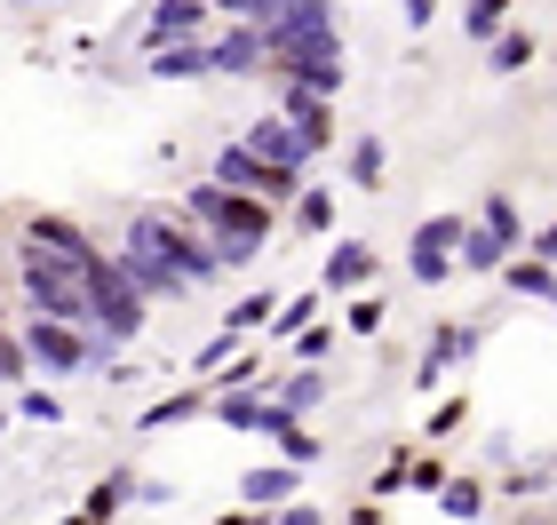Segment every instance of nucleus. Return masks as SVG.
Here are the masks:
<instances>
[{"label":"nucleus","instance_id":"obj_1","mask_svg":"<svg viewBox=\"0 0 557 525\" xmlns=\"http://www.w3.org/2000/svg\"><path fill=\"white\" fill-rule=\"evenodd\" d=\"M184 208H191V223L215 239V255L232 263V271H247L271 247V199H256V191H239V184H191L184 191Z\"/></svg>","mask_w":557,"mask_h":525},{"label":"nucleus","instance_id":"obj_2","mask_svg":"<svg viewBox=\"0 0 557 525\" xmlns=\"http://www.w3.org/2000/svg\"><path fill=\"white\" fill-rule=\"evenodd\" d=\"M16 279H24V303L48 311V318H72V327H96V295H88V271L57 255V247L24 239L16 247Z\"/></svg>","mask_w":557,"mask_h":525},{"label":"nucleus","instance_id":"obj_3","mask_svg":"<svg viewBox=\"0 0 557 525\" xmlns=\"http://www.w3.org/2000/svg\"><path fill=\"white\" fill-rule=\"evenodd\" d=\"M81 271H88V295H96V335L136 342V335H144V318H151V295L128 279V271H120V255H104V247H96Z\"/></svg>","mask_w":557,"mask_h":525},{"label":"nucleus","instance_id":"obj_4","mask_svg":"<svg viewBox=\"0 0 557 525\" xmlns=\"http://www.w3.org/2000/svg\"><path fill=\"white\" fill-rule=\"evenodd\" d=\"M128 239H151V247H168V255H175V271H184V279L191 287H208V279H223V271H232V263H223L215 255V239L208 232H175V223L168 215H128Z\"/></svg>","mask_w":557,"mask_h":525},{"label":"nucleus","instance_id":"obj_5","mask_svg":"<svg viewBox=\"0 0 557 525\" xmlns=\"http://www.w3.org/2000/svg\"><path fill=\"white\" fill-rule=\"evenodd\" d=\"M271 80H302V88H319V96H343V80H350V64H343V33H319V40L278 48V57H271Z\"/></svg>","mask_w":557,"mask_h":525},{"label":"nucleus","instance_id":"obj_6","mask_svg":"<svg viewBox=\"0 0 557 525\" xmlns=\"http://www.w3.org/2000/svg\"><path fill=\"white\" fill-rule=\"evenodd\" d=\"M215 184H239V191H256V199L278 208V199H295L302 175L295 167H271L263 152H247V143H223V152H215Z\"/></svg>","mask_w":557,"mask_h":525},{"label":"nucleus","instance_id":"obj_7","mask_svg":"<svg viewBox=\"0 0 557 525\" xmlns=\"http://www.w3.org/2000/svg\"><path fill=\"white\" fill-rule=\"evenodd\" d=\"M454 247H462V215H430V223H414V239H407V271H414L422 287L454 279Z\"/></svg>","mask_w":557,"mask_h":525},{"label":"nucleus","instance_id":"obj_8","mask_svg":"<svg viewBox=\"0 0 557 525\" xmlns=\"http://www.w3.org/2000/svg\"><path fill=\"white\" fill-rule=\"evenodd\" d=\"M256 72H271V40L256 16H239L232 33L215 40V80H256Z\"/></svg>","mask_w":557,"mask_h":525},{"label":"nucleus","instance_id":"obj_9","mask_svg":"<svg viewBox=\"0 0 557 525\" xmlns=\"http://www.w3.org/2000/svg\"><path fill=\"white\" fill-rule=\"evenodd\" d=\"M120 271L144 287V295H191V279L175 271L168 247H151V239H120Z\"/></svg>","mask_w":557,"mask_h":525},{"label":"nucleus","instance_id":"obj_10","mask_svg":"<svg viewBox=\"0 0 557 525\" xmlns=\"http://www.w3.org/2000/svg\"><path fill=\"white\" fill-rule=\"evenodd\" d=\"M239 143H247V152H263L271 167H295V175H302V160H311V136H302V128H295L287 112H271V120H256V128H247Z\"/></svg>","mask_w":557,"mask_h":525},{"label":"nucleus","instance_id":"obj_11","mask_svg":"<svg viewBox=\"0 0 557 525\" xmlns=\"http://www.w3.org/2000/svg\"><path fill=\"white\" fill-rule=\"evenodd\" d=\"M278 112L295 120L302 136H311V152H326V143H335V96H319V88H302V80H278Z\"/></svg>","mask_w":557,"mask_h":525},{"label":"nucleus","instance_id":"obj_12","mask_svg":"<svg viewBox=\"0 0 557 525\" xmlns=\"http://www.w3.org/2000/svg\"><path fill=\"white\" fill-rule=\"evenodd\" d=\"M199 24H208V0H151L144 57H151V48H175V40H199Z\"/></svg>","mask_w":557,"mask_h":525},{"label":"nucleus","instance_id":"obj_13","mask_svg":"<svg viewBox=\"0 0 557 525\" xmlns=\"http://www.w3.org/2000/svg\"><path fill=\"white\" fill-rule=\"evenodd\" d=\"M144 72H151V80H215V40H175V48H151Z\"/></svg>","mask_w":557,"mask_h":525},{"label":"nucleus","instance_id":"obj_14","mask_svg":"<svg viewBox=\"0 0 557 525\" xmlns=\"http://www.w3.org/2000/svg\"><path fill=\"white\" fill-rule=\"evenodd\" d=\"M462 359H478V327H438L422 350V366H414V390H438L446 366H462Z\"/></svg>","mask_w":557,"mask_h":525},{"label":"nucleus","instance_id":"obj_15","mask_svg":"<svg viewBox=\"0 0 557 525\" xmlns=\"http://www.w3.org/2000/svg\"><path fill=\"white\" fill-rule=\"evenodd\" d=\"M256 430H263V438H271V446H278V454H287L295 470H311V462H319V438L302 430V414H287V407H278V398L263 407V422H256Z\"/></svg>","mask_w":557,"mask_h":525},{"label":"nucleus","instance_id":"obj_16","mask_svg":"<svg viewBox=\"0 0 557 525\" xmlns=\"http://www.w3.org/2000/svg\"><path fill=\"white\" fill-rule=\"evenodd\" d=\"M510 255H518V247L502 239V232H486V223H462V247H454V271H478V279H486V271H502Z\"/></svg>","mask_w":557,"mask_h":525},{"label":"nucleus","instance_id":"obj_17","mask_svg":"<svg viewBox=\"0 0 557 525\" xmlns=\"http://www.w3.org/2000/svg\"><path fill=\"white\" fill-rule=\"evenodd\" d=\"M502 287L525 295V303H549V295H557V263L549 255H510V263H502Z\"/></svg>","mask_w":557,"mask_h":525},{"label":"nucleus","instance_id":"obj_18","mask_svg":"<svg viewBox=\"0 0 557 525\" xmlns=\"http://www.w3.org/2000/svg\"><path fill=\"white\" fill-rule=\"evenodd\" d=\"M24 239L57 247V255H72V263H88V255H96V239L81 232V223H64V215H24Z\"/></svg>","mask_w":557,"mask_h":525},{"label":"nucleus","instance_id":"obj_19","mask_svg":"<svg viewBox=\"0 0 557 525\" xmlns=\"http://www.w3.org/2000/svg\"><path fill=\"white\" fill-rule=\"evenodd\" d=\"M326 287H367L374 279V247H359V239H343V247H326V271H319Z\"/></svg>","mask_w":557,"mask_h":525},{"label":"nucleus","instance_id":"obj_20","mask_svg":"<svg viewBox=\"0 0 557 525\" xmlns=\"http://www.w3.org/2000/svg\"><path fill=\"white\" fill-rule=\"evenodd\" d=\"M239 493H247L256 510H278V502L295 493V462L278 454V470H247V478H239Z\"/></svg>","mask_w":557,"mask_h":525},{"label":"nucleus","instance_id":"obj_21","mask_svg":"<svg viewBox=\"0 0 557 525\" xmlns=\"http://www.w3.org/2000/svg\"><path fill=\"white\" fill-rule=\"evenodd\" d=\"M383 175H391L383 136H359V143H350V191H383Z\"/></svg>","mask_w":557,"mask_h":525},{"label":"nucleus","instance_id":"obj_22","mask_svg":"<svg viewBox=\"0 0 557 525\" xmlns=\"http://www.w3.org/2000/svg\"><path fill=\"white\" fill-rule=\"evenodd\" d=\"M326 398V374H319V359H302V374H287V383H278V407L287 414H311Z\"/></svg>","mask_w":557,"mask_h":525},{"label":"nucleus","instance_id":"obj_23","mask_svg":"<svg viewBox=\"0 0 557 525\" xmlns=\"http://www.w3.org/2000/svg\"><path fill=\"white\" fill-rule=\"evenodd\" d=\"M263 407H271V398H256L247 383H232V390L215 398V422H232V430H256V422H263Z\"/></svg>","mask_w":557,"mask_h":525},{"label":"nucleus","instance_id":"obj_24","mask_svg":"<svg viewBox=\"0 0 557 525\" xmlns=\"http://www.w3.org/2000/svg\"><path fill=\"white\" fill-rule=\"evenodd\" d=\"M510 24V0H462V40H494Z\"/></svg>","mask_w":557,"mask_h":525},{"label":"nucleus","instance_id":"obj_25","mask_svg":"<svg viewBox=\"0 0 557 525\" xmlns=\"http://www.w3.org/2000/svg\"><path fill=\"white\" fill-rule=\"evenodd\" d=\"M199 407H208L199 390H175V398H160V407H144V438H151V430H175V422H191Z\"/></svg>","mask_w":557,"mask_h":525},{"label":"nucleus","instance_id":"obj_26","mask_svg":"<svg viewBox=\"0 0 557 525\" xmlns=\"http://www.w3.org/2000/svg\"><path fill=\"white\" fill-rule=\"evenodd\" d=\"M478 223H486V232H502L510 247H525V223H518V199H510V191H486V208H478Z\"/></svg>","mask_w":557,"mask_h":525},{"label":"nucleus","instance_id":"obj_27","mask_svg":"<svg viewBox=\"0 0 557 525\" xmlns=\"http://www.w3.org/2000/svg\"><path fill=\"white\" fill-rule=\"evenodd\" d=\"M438 517H486V486H478V478L438 486Z\"/></svg>","mask_w":557,"mask_h":525},{"label":"nucleus","instance_id":"obj_28","mask_svg":"<svg viewBox=\"0 0 557 525\" xmlns=\"http://www.w3.org/2000/svg\"><path fill=\"white\" fill-rule=\"evenodd\" d=\"M486 48H494L486 72H525V64H534V33H494Z\"/></svg>","mask_w":557,"mask_h":525},{"label":"nucleus","instance_id":"obj_29","mask_svg":"<svg viewBox=\"0 0 557 525\" xmlns=\"http://www.w3.org/2000/svg\"><path fill=\"white\" fill-rule=\"evenodd\" d=\"M335 223V191H295V232H326Z\"/></svg>","mask_w":557,"mask_h":525},{"label":"nucleus","instance_id":"obj_30","mask_svg":"<svg viewBox=\"0 0 557 525\" xmlns=\"http://www.w3.org/2000/svg\"><path fill=\"white\" fill-rule=\"evenodd\" d=\"M311 311H319V295H287V303L271 311V335H302V327H311Z\"/></svg>","mask_w":557,"mask_h":525},{"label":"nucleus","instance_id":"obj_31","mask_svg":"<svg viewBox=\"0 0 557 525\" xmlns=\"http://www.w3.org/2000/svg\"><path fill=\"white\" fill-rule=\"evenodd\" d=\"M271 311H278V295H247V303H239L232 318H223V327H232V335H247V327H271Z\"/></svg>","mask_w":557,"mask_h":525},{"label":"nucleus","instance_id":"obj_32","mask_svg":"<svg viewBox=\"0 0 557 525\" xmlns=\"http://www.w3.org/2000/svg\"><path fill=\"white\" fill-rule=\"evenodd\" d=\"M120 502H128V478H104V486L81 502V517H120Z\"/></svg>","mask_w":557,"mask_h":525},{"label":"nucleus","instance_id":"obj_33","mask_svg":"<svg viewBox=\"0 0 557 525\" xmlns=\"http://www.w3.org/2000/svg\"><path fill=\"white\" fill-rule=\"evenodd\" d=\"M232 350H239V335L223 327V335H215V342H208V350H199V359H191V374H215V366H232Z\"/></svg>","mask_w":557,"mask_h":525},{"label":"nucleus","instance_id":"obj_34","mask_svg":"<svg viewBox=\"0 0 557 525\" xmlns=\"http://www.w3.org/2000/svg\"><path fill=\"white\" fill-rule=\"evenodd\" d=\"M350 335H383V303H374V295L350 303Z\"/></svg>","mask_w":557,"mask_h":525},{"label":"nucleus","instance_id":"obj_35","mask_svg":"<svg viewBox=\"0 0 557 525\" xmlns=\"http://www.w3.org/2000/svg\"><path fill=\"white\" fill-rule=\"evenodd\" d=\"M24 422H64V407L48 390H24Z\"/></svg>","mask_w":557,"mask_h":525},{"label":"nucleus","instance_id":"obj_36","mask_svg":"<svg viewBox=\"0 0 557 525\" xmlns=\"http://www.w3.org/2000/svg\"><path fill=\"white\" fill-rule=\"evenodd\" d=\"M326 342H335V327H302L295 335V359H326Z\"/></svg>","mask_w":557,"mask_h":525},{"label":"nucleus","instance_id":"obj_37","mask_svg":"<svg viewBox=\"0 0 557 525\" xmlns=\"http://www.w3.org/2000/svg\"><path fill=\"white\" fill-rule=\"evenodd\" d=\"M208 9H223V16H256V24H263L271 0H208Z\"/></svg>","mask_w":557,"mask_h":525},{"label":"nucleus","instance_id":"obj_38","mask_svg":"<svg viewBox=\"0 0 557 525\" xmlns=\"http://www.w3.org/2000/svg\"><path fill=\"white\" fill-rule=\"evenodd\" d=\"M525 247H534V255H549V263H557V223H542V232L525 239Z\"/></svg>","mask_w":557,"mask_h":525},{"label":"nucleus","instance_id":"obj_39","mask_svg":"<svg viewBox=\"0 0 557 525\" xmlns=\"http://www.w3.org/2000/svg\"><path fill=\"white\" fill-rule=\"evenodd\" d=\"M430 16H438V0H407V24H414V33H422Z\"/></svg>","mask_w":557,"mask_h":525},{"label":"nucleus","instance_id":"obj_40","mask_svg":"<svg viewBox=\"0 0 557 525\" xmlns=\"http://www.w3.org/2000/svg\"><path fill=\"white\" fill-rule=\"evenodd\" d=\"M24 9H48V0H24Z\"/></svg>","mask_w":557,"mask_h":525},{"label":"nucleus","instance_id":"obj_41","mask_svg":"<svg viewBox=\"0 0 557 525\" xmlns=\"http://www.w3.org/2000/svg\"><path fill=\"white\" fill-rule=\"evenodd\" d=\"M0 430H9V407H0Z\"/></svg>","mask_w":557,"mask_h":525},{"label":"nucleus","instance_id":"obj_42","mask_svg":"<svg viewBox=\"0 0 557 525\" xmlns=\"http://www.w3.org/2000/svg\"><path fill=\"white\" fill-rule=\"evenodd\" d=\"M9 9H24V0H9Z\"/></svg>","mask_w":557,"mask_h":525},{"label":"nucleus","instance_id":"obj_43","mask_svg":"<svg viewBox=\"0 0 557 525\" xmlns=\"http://www.w3.org/2000/svg\"><path fill=\"white\" fill-rule=\"evenodd\" d=\"M549 311H557V295H549Z\"/></svg>","mask_w":557,"mask_h":525},{"label":"nucleus","instance_id":"obj_44","mask_svg":"<svg viewBox=\"0 0 557 525\" xmlns=\"http://www.w3.org/2000/svg\"><path fill=\"white\" fill-rule=\"evenodd\" d=\"M0 318H9V311H0Z\"/></svg>","mask_w":557,"mask_h":525}]
</instances>
